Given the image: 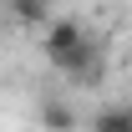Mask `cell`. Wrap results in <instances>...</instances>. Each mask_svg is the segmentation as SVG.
I'll use <instances>...</instances> for the list:
<instances>
[{"label": "cell", "instance_id": "obj_2", "mask_svg": "<svg viewBox=\"0 0 132 132\" xmlns=\"http://www.w3.org/2000/svg\"><path fill=\"white\" fill-rule=\"evenodd\" d=\"M92 127L97 132H132V107H107V112H97Z\"/></svg>", "mask_w": 132, "mask_h": 132}, {"label": "cell", "instance_id": "obj_4", "mask_svg": "<svg viewBox=\"0 0 132 132\" xmlns=\"http://www.w3.org/2000/svg\"><path fill=\"white\" fill-rule=\"evenodd\" d=\"M10 10H15L20 20H31V26H46V20H51V10H46V5H36V0H15Z\"/></svg>", "mask_w": 132, "mask_h": 132}, {"label": "cell", "instance_id": "obj_3", "mask_svg": "<svg viewBox=\"0 0 132 132\" xmlns=\"http://www.w3.org/2000/svg\"><path fill=\"white\" fill-rule=\"evenodd\" d=\"M41 122H46L51 132H66L76 117H71V107H61V102H46V107H41Z\"/></svg>", "mask_w": 132, "mask_h": 132}, {"label": "cell", "instance_id": "obj_1", "mask_svg": "<svg viewBox=\"0 0 132 132\" xmlns=\"http://www.w3.org/2000/svg\"><path fill=\"white\" fill-rule=\"evenodd\" d=\"M81 41H86V36H81V26H76V20H51V26H46V56H51V61L71 56Z\"/></svg>", "mask_w": 132, "mask_h": 132}]
</instances>
